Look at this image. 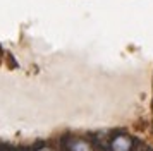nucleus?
Listing matches in <instances>:
<instances>
[{"instance_id": "1", "label": "nucleus", "mask_w": 153, "mask_h": 151, "mask_svg": "<svg viewBox=\"0 0 153 151\" xmlns=\"http://www.w3.org/2000/svg\"><path fill=\"white\" fill-rule=\"evenodd\" d=\"M134 139L127 134H117L110 139L108 148L110 151H132L134 150Z\"/></svg>"}, {"instance_id": "2", "label": "nucleus", "mask_w": 153, "mask_h": 151, "mask_svg": "<svg viewBox=\"0 0 153 151\" xmlns=\"http://www.w3.org/2000/svg\"><path fill=\"white\" fill-rule=\"evenodd\" d=\"M65 151H95V146L83 137H67L64 141Z\"/></svg>"}]
</instances>
